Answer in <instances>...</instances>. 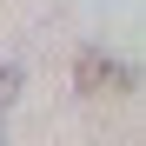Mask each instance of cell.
<instances>
[{
	"mask_svg": "<svg viewBox=\"0 0 146 146\" xmlns=\"http://www.w3.org/2000/svg\"><path fill=\"white\" fill-rule=\"evenodd\" d=\"M80 80H86V93H106V86H113V93H126V86H133V73H126V66H106L100 53H86V60H80Z\"/></svg>",
	"mask_w": 146,
	"mask_h": 146,
	"instance_id": "obj_1",
	"label": "cell"
},
{
	"mask_svg": "<svg viewBox=\"0 0 146 146\" xmlns=\"http://www.w3.org/2000/svg\"><path fill=\"white\" fill-rule=\"evenodd\" d=\"M13 86H20V73H13V66H0V100H13Z\"/></svg>",
	"mask_w": 146,
	"mask_h": 146,
	"instance_id": "obj_2",
	"label": "cell"
}]
</instances>
